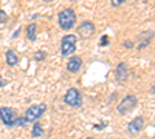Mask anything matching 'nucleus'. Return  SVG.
<instances>
[{"label":"nucleus","instance_id":"obj_1","mask_svg":"<svg viewBox=\"0 0 155 139\" xmlns=\"http://www.w3.org/2000/svg\"><path fill=\"white\" fill-rule=\"evenodd\" d=\"M58 22H59L61 30H64V31L71 30L76 25V12L71 8H64L58 14Z\"/></svg>","mask_w":155,"mask_h":139},{"label":"nucleus","instance_id":"obj_2","mask_svg":"<svg viewBox=\"0 0 155 139\" xmlns=\"http://www.w3.org/2000/svg\"><path fill=\"white\" fill-rule=\"evenodd\" d=\"M76 43H78V36H74V34L64 36L61 40V54L64 57L71 56L76 51Z\"/></svg>","mask_w":155,"mask_h":139},{"label":"nucleus","instance_id":"obj_3","mask_svg":"<svg viewBox=\"0 0 155 139\" xmlns=\"http://www.w3.org/2000/svg\"><path fill=\"white\" fill-rule=\"evenodd\" d=\"M137 105H138L137 96L135 94H129V96H126L121 102L118 104V113H120V115H123V116L130 115V113L137 108Z\"/></svg>","mask_w":155,"mask_h":139},{"label":"nucleus","instance_id":"obj_4","mask_svg":"<svg viewBox=\"0 0 155 139\" xmlns=\"http://www.w3.org/2000/svg\"><path fill=\"white\" fill-rule=\"evenodd\" d=\"M64 104L71 108H79L82 105V96L78 88H68L65 96H64Z\"/></svg>","mask_w":155,"mask_h":139},{"label":"nucleus","instance_id":"obj_5","mask_svg":"<svg viewBox=\"0 0 155 139\" xmlns=\"http://www.w3.org/2000/svg\"><path fill=\"white\" fill-rule=\"evenodd\" d=\"M47 111V105L45 104H39V105H31L28 107L27 110H25V118H27L30 122L31 121H39L42 116H44V113Z\"/></svg>","mask_w":155,"mask_h":139},{"label":"nucleus","instance_id":"obj_6","mask_svg":"<svg viewBox=\"0 0 155 139\" xmlns=\"http://www.w3.org/2000/svg\"><path fill=\"white\" fill-rule=\"evenodd\" d=\"M17 113L14 108H11V107H2L0 108V121H2L6 127L12 128V125H14V121L17 119Z\"/></svg>","mask_w":155,"mask_h":139},{"label":"nucleus","instance_id":"obj_7","mask_svg":"<svg viewBox=\"0 0 155 139\" xmlns=\"http://www.w3.org/2000/svg\"><path fill=\"white\" fill-rule=\"evenodd\" d=\"M93 34H95V25L92 22L85 20L78 27V36H79L81 39H90Z\"/></svg>","mask_w":155,"mask_h":139},{"label":"nucleus","instance_id":"obj_8","mask_svg":"<svg viewBox=\"0 0 155 139\" xmlns=\"http://www.w3.org/2000/svg\"><path fill=\"white\" fill-rule=\"evenodd\" d=\"M143 127H144V118L143 116H137V118H134L132 121H130V124L127 125V133L129 134H138L141 130H143Z\"/></svg>","mask_w":155,"mask_h":139},{"label":"nucleus","instance_id":"obj_9","mask_svg":"<svg viewBox=\"0 0 155 139\" xmlns=\"http://www.w3.org/2000/svg\"><path fill=\"white\" fill-rule=\"evenodd\" d=\"M115 76H116V81H118L120 84H126L127 82V79H129V68H127V65L124 64V62L118 64V67H116V70H115Z\"/></svg>","mask_w":155,"mask_h":139},{"label":"nucleus","instance_id":"obj_10","mask_svg":"<svg viewBox=\"0 0 155 139\" xmlns=\"http://www.w3.org/2000/svg\"><path fill=\"white\" fill-rule=\"evenodd\" d=\"M81 67H82V59L78 57V56H71L67 62V65H65L68 73H78L81 70Z\"/></svg>","mask_w":155,"mask_h":139},{"label":"nucleus","instance_id":"obj_11","mask_svg":"<svg viewBox=\"0 0 155 139\" xmlns=\"http://www.w3.org/2000/svg\"><path fill=\"white\" fill-rule=\"evenodd\" d=\"M5 57H6V65H8V67H16V65H17L19 56L16 54L14 49H8L6 54H5Z\"/></svg>","mask_w":155,"mask_h":139},{"label":"nucleus","instance_id":"obj_12","mask_svg":"<svg viewBox=\"0 0 155 139\" xmlns=\"http://www.w3.org/2000/svg\"><path fill=\"white\" fill-rule=\"evenodd\" d=\"M36 31H37V25L36 23H30L27 27V37H28V40H31V42L36 40Z\"/></svg>","mask_w":155,"mask_h":139},{"label":"nucleus","instance_id":"obj_13","mask_svg":"<svg viewBox=\"0 0 155 139\" xmlns=\"http://www.w3.org/2000/svg\"><path fill=\"white\" fill-rule=\"evenodd\" d=\"M31 136L33 137H41V136H44V128H42V125H41V122H34V125H33V130H31Z\"/></svg>","mask_w":155,"mask_h":139},{"label":"nucleus","instance_id":"obj_14","mask_svg":"<svg viewBox=\"0 0 155 139\" xmlns=\"http://www.w3.org/2000/svg\"><path fill=\"white\" fill-rule=\"evenodd\" d=\"M45 57H47V53L45 51H36L34 53V60H37V62H42Z\"/></svg>","mask_w":155,"mask_h":139},{"label":"nucleus","instance_id":"obj_15","mask_svg":"<svg viewBox=\"0 0 155 139\" xmlns=\"http://www.w3.org/2000/svg\"><path fill=\"white\" fill-rule=\"evenodd\" d=\"M109 43H110L109 36H102V37H101V40H99V46H107Z\"/></svg>","mask_w":155,"mask_h":139},{"label":"nucleus","instance_id":"obj_16","mask_svg":"<svg viewBox=\"0 0 155 139\" xmlns=\"http://www.w3.org/2000/svg\"><path fill=\"white\" fill-rule=\"evenodd\" d=\"M6 20H8V14L3 9H0V23H6Z\"/></svg>","mask_w":155,"mask_h":139},{"label":"nucleus","instance_id":"obj_17","mask_svg":"<svg viewBox=\"0 0 155 139\" xmlns=\"http://www.w3.org/2000/svg\"><path fill=\"white\" fill-rule=\"evenodd\" d=\"M126 2V0H110V3H112V6H115V8H118V6H121L123 3Z\"/></svg>","mask_w":155,"mask_h":139},{"label":"nucleus","instance_id":"obj_18","mask_svg":"<svg viewBox=\"0 0 155 139\" xmlns=\"http://www.w3.org/2000/svg\"><path fill=\"white\" fill-rule=\"evenodd\" d=\"M132 46H134V43H132L130 40H126V42H124V48H132Z\"/></svg>","mask_w":155,"mask_h":139},{"label":"nucleus","instance_id":"obj_19","mask_svg":"<svg viewBox=\"0 0 155 139\" xmlns=\"http://www.w3.org/2000/svg\"><path fill=\"white\" fill-rule=\"evenodd\" d=\"M5 84H6V82H5V79H3V77H0V88L5 87Z\"/></svg>","mask_w":155,"mask_h":139},{"label":"nucleus","instance_id":"obj_20","mask_svg":"<svg viewBox=\"0 0 155 139\" xmlns=\"http://www.w3.org/2000/svg\"><path fill=\"white\" fill-rule=\"evenodd\" d=\"M19 34H20V28H19V30H17V31H16V33H14V34H12V37H17V36H19Z\"/></svg>","mask_w":155,"mask_h":139},{"label":"nucleus","instance_id":"obj_21","mask_svg":"<svg viewBox=\"0 0 155 139\" xmlns=\"http://www.w3.org/2000/svg\"><path fill=\"white\" fill-rule=\"evenodd\" d=\"M150 93H153V94H155V85H153V87L150 88Z\"/></svg>","mask_w":155,"mask_h":139},{"label":"nucleus","instance_id":"obj_22","mask_svg":"<svg viewBox=\"0 0 155 139\" xmlns=\"http://www.w3.org/2000/svg\"><path fill=\"white\" fill-rule=\"evenodd\" d=\"M85 139H96V137H93V136H90V137H85Z\"/></svg>","mask_w":155,"mask_h":139},{"label":"nucleus","instance_id":"obj_23","mask_svg":"<svg viewBox=\"0 0 155 139\" xmlns=\"http://www.w3.org/2000/svg\"><path fill=\"white\" fill-rule=\"evenodd\" d=\"M44 2H51V0H44Z\"/></svg>","mask_w":155,"mask_h":139},{"label":"nucleus","instance_id":"obj_24","mask_svg":"<svg viewBox=\"0 0 155 139\" xmlns=\"http://www.w3.org/2000/svg\"><path fill=\"white\" fill-rule=\"evenodd\" d=\"M153 139H155V137H153Z\"/></svg>","mask_w":155,"mask_h":139}]
</instances>
